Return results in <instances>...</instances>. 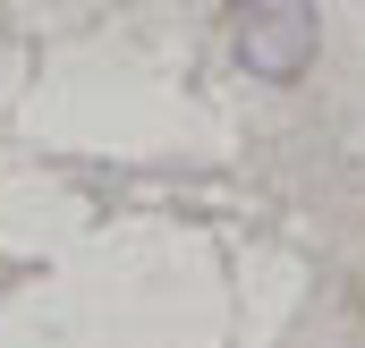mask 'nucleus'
<instances>
[{"instance_id":"f257e3e1","label":"nucleus","mask_w":365,"mask_h":348,"mask_svg":"<svg viewBox=\"0 0 365 348\" xmlns=\"http://www.w3.org/2000/svg\"><path fill=\"white\" fill-rule=\"evenodd\" d=\"M230 43H238L247 77L297 86V77L314 68V43H323L314 0H230Z\"/></svg>"}]
</instances>
